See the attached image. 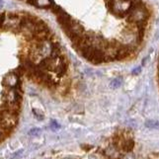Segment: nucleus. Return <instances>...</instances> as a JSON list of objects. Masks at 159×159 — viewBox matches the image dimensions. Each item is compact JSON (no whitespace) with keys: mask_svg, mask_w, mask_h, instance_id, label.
Returning <instances> with one entry per match:
<instances>
[{"mask_svg":"<svg viewBox=\"0 0 159 159\" xmlns=\"http://www.w3.org/2000/svg\"><path fill=\"white\" fill-rule=\"evenodd\" d=\"M145 127L148 129H157L159 127V122L156 120H147L145 122Z\"/></svg>","mask_w":159,"mask_h":159,"instance_id":"8","label":"nucleus"},{"mask_svg":"<svg viewBox=\"0 0 159 159\" xmlns=\"http://www.w3.org/2000/svg\"><path fill=\"white\" fill-rule=\"evenodd\" d=\"M134 147V142L133 139H127L122 143V149L125 152H130Z\"/></svg>","mask_w":159,"mask_h":159,"instance_id":"7","label":"nucleus"},{"mask_svg":"<svg viewBox=\"0 0 159 159\" xmlns=\"http://www.w3.org/2000/svg\"><path fill=\"white\" fill-rule=\"evenodd\" d=\"M38 19L36 18H29V17H24L23 21H22L20 32L23 34L27 39L33 40L35 37L36 33V25H37Z\"/></svg>","mask_w":159,"mask_h":159,"instance_id":"3","label":"nucleus"},{"mask_svg":"<svg viewBox=\"0 0 159 159\" xmlns=\"http://www.w3.org/2000/svg\"><path fill=\"white\" fill-rule=\"evenodd\" d=\"M131 0H107V6L114 16L125 18L129 12Z\"/></svg>","mask_w":159,"mask_h":159,"instance_id":"1","label":"nucleus"},{"mask_svg":"<svg viewBox=\"0 0 159 159\" xmlns=\"http://www.w3.org/2000/svg\"><path fill=\"white\" fill-rule=\"evenodd\" d=\"M33 114H34V116L39 120H43L45 116H43V114L42 113V111L40 110H37V109H33Z\"/></svg>","mask_w":159,"mask_h":159,"instance_id":"9","label":"nucleus"},{"mask_svg":"<svg viewBox=\"0 0 159 159\" xmlns=\"http://www.w3.org/2000/svg\"><path fill=\"white\" fill-rule=\"evenodd\" d=\"M20 84V77L17 72H9L4 76L3 78V85L6 88H19Z\"/></svg>","mask_w":159,"mask_h":159,"instance_id":"5","label":"nucleus"},{"mask_svg":"<svg viewBox=\"0 0 159 159\" xmlns=\"http://www.w3.org/2000/svg\"><path fill=\"white\" fill-rule=\"evenodd\" d=\"M28 2L38 8H52L54 5L52 0H28Z\"/></svg>","mask_w":159,"mask_h":159,"instance_id":"6","label":"nucleus"},{"mask_svg":"<svg viewBox=\"0 0 159 159\" xmlns=\"http://www.w3.org/2000/svg\"><path fill=\"white\" fill-rule=\"evenodd\" d=\"M120 85V80H119V79H116L112 82V86L115 87V88H117V87H119Z\"/></svg>","mask_w":159,"mask_h":159,"instance_id":"12","label":"nucleus"},{"mask_svg":"<svg viewBox=\"0 0 159 159\" xmlns=\"http://www.w3.org/2000/svg\"><path fill=\"white\" fill-rule=\"evenodd\" d=\"M17 115L15 112L6 110L0 116V125L3 129H12L17 124Z\"/></svg>","mask_w":159,"mask_h":159,"instance_id":"4","label":"nucleus"},{"mask_svg":"<svg viewBox=\"0 0 159 159\" xmlns=\"http://www.w3.org/2000/svg\"><path fill=\"white\" fill-rule=\"evenodd\" d=\"M39 134H41V129L38 128H34L33 129H31L29 133L30 135H39Z\"/></svg>","mask_w":159,"mask_h":159,"instance_id":"11","label":"nucleus"},{"mask_svg":"<svg viewBox=\"0 0 159 159\" xmlns=\"http://www.w3.org/2000/svg\"><path fill=\"white\" fill-rule=\"evenodd\" d=\"M50 127H51L52 129L56 130V129H58L60 128V125H59V124L57 122V120H51V124H50Z\"/></svg>","mask_w":159,"mask_h":159,"instance_id":"10","label":"nucleus"},{"mask_svg":"<svg viewBox=\"0 0 159 159\" xmlns=\"http://www.w3.org/2000/svg\"><path fill=\"white\" fill-rule=\"evenodd\" d=\"M3 7H4V1L3 0H0V10L3 9Z\"/></svg>","mask_w":159,"mask_h":159,"instance_id":"13","label":"nucleus"},{"mask_svg":"<svg viewBox=\"0 0 159 159\" xmlns=\"http://www.w3.org/2000/svg\"><path fill=\"white\" fill-rule=\"evenodd\" d=\"M3 128L1 127V125H0V139H1V136H2V134H3Z\"/></svg>","mask_w":159,"mask_h":159,"instance_id":"14","label":"nucleus"},{"mask_svg":"<svg viewBox=\"0 0 159 159\" xmlns=\"http://www.w3.org/2000/svg\"><path fill=\"white\" fill-rule=\"evenodd\" d=\"M2 19H3V14L0 15V25H1V22H2Z\"/></svg>","mask_w":159,"mask_h":159,"instance_id":"15","label":"nucleus"},{"mask_svg":"<svg viewBox=\"0 0 159 159\" xmlns=\"http://www.w3.org/2000/svg\"><path fill=\"white\" fill-rule=\"evenodd\" d=\"M23 19L24 17H20L18 14H14V13L3 14V19L0 27L7 31H12V32L20 31Z\"/></svg>","mask_w":159,"mask_h":159,"instance_id":"2","label":"nucleus"}]
</instances>
